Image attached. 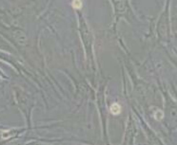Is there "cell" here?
I'll list each match as a JSON object with an SVG mask.
<instances>
[{"label":"cell","instance_id":"6da1fadb","mask_svg":"<svg viewBox=\"0 0 177 145\" xmlns=\"http://www.w3.org/2000/svg\"><path fill=\"white\" fill-rule=\"evenodd\" d=\"M110 111L111 114H113V115H118L121 112V105L119 103H116V102H114L110 105Z\"/></svg>","mask_w":177,"mask_h":145},{"label":"cell","instance_id":"7a4b0ae2","mask_svg":"<svg viewBox=\"0 0 177 145\" xmlns=\"http://www.w3.org/2000/svg\"><path fill=\"white\" fill-rule=\"evenodd\" d=\"M73 7L75 9H81L82 8V1L81 0H73Z\"/></svg>","mask_w":177,"mask_h":145}]
</instances>
